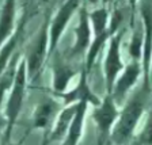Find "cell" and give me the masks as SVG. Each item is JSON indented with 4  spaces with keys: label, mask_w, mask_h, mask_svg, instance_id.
<instances>
[{
    "label": "cell",
    "mask_w": 152,
    "mask_h": 145,
    "mask_svg": "<svg viewBox=\"0 0 152 145\" xmlns=\"http://www.w3.org/2000/svg\"><path fill=\"white\" fill-rule=\"evenodd\" d=\"M152 96V90L149 85L141 84L137 87L130 96L124 102L120 109V115L114 125V129L110 136V144L113 145H129L142 115L148 109L149 101Z\"/></svg>",
    "instance_id": "obj_1"
},
{
    "label": "cell",
    "mask_w": 152,
    "mask_h": 145,
    "mask_svg": "<svg viewBox=\"0 0 152 145\" xmlns=\"http://www.w3.org/2000/svg\"><path fill=\"white\" fill-rule=\"evenodd\" d=\"M49 20H50V12H46L44 22L41 23L37 31V35L27 46L23 60L26 63V71H27V82L28 84H35L41 77V72L49 54Z\"/></svg>",
    "instance_id": "obj_2"
},
{
    "label": "cell",
    "mask_w": 152,
    "mask_h": 145,
    "mask_svg": "<svg viewBox=\"0 0 152 145\" xmlns=\"http://www.w3.org/2000/svg\"><path fill=\"white\" fill-rule=\"evenodd\" d=\"M27 71H26V63L22 58L18 68L15 82L12 84V88L10 90L8 95L6 98L4 103V115L7 119V128L4 134L1 136V141L8 142L12 141V132L16 122L19 119V115L22 113L23 103H25L26 90H27Z\"/></svg>",
    "instance_id": "obj_3"
},
{
    "label": "cell",
    "mask_w": 152,
    "mask_h": 145,
    "mask_svg": "<svg viewBox=\"0 0 152 145\" xmlns=\"http://www.w3.org/2000/svg\"><path fill=\"white\" fill-rule=\"evenodd\" d=\"M120 115V109L110 94H104L101 103L92 110V121L96 128V145H109L114 125Z\"/></svg>",
    "instance_id": "obj_4"
},
{
    "label": "cell",
    "mask_w": 152,
    "mask_h": 145,
    "mask_svg": "<svg viewBox=\"0 0 152 145\" xmlns=\"http://www.w3.org/2000/svg\"><path fill=\"white\" fill-rule=\"evenodd\" d=\"M125 30L121 28L118 33L113 35L106 44V52L103 57V80L106 87V94H111L113 85L117 80L118 75L125 68V64L121 56V44Z\"/></svg>",
    "instance_id": "obj_5"
},
{
    "label": "cell",
    "mask_w": 152,
    "mask_h": 145,
    "mask_svg": "<svg viewBox=\"0 0 152 145\" xmlns=\"http://www.w3.org/2000/svg\"><path fill=\"white\" fill-rule=\"evenodd\" d=\"M82 3L79 1H64L56 9V14L50 15L49 20V54L48 58L50 60L53 54L57 52L58 42L61 41L65 28L68 27L71 19L79 11Z\"/></svg>",
    "instance_id": "obj_6"
},
{
    "label": "cell",
    "mask_w": 152,
    "mask_h": 145,
    "mask_svg": "<svg viewBox=\"0 0 152 145\" xmlns=\"http://www.w3.org/2000/svg\"><path fill=\"white\" fill-rule=\"evenodd\" d=\"M139 12L142 27V53H141V68H142V84L149 85V69L152 61V3L141 1L139 4ZM151 87V85H149Z\"/></svg>",
    "instance_id": "obj_7"
},
{
    "label": "cell",
    "mask_w": 152,
    "mask_h": 145,
    "mask_svg": "<svg viewBox=\"0 0 152 145\" xmlns=\"http://www.w3.org/2000/svg\"><path fill=\"white\" fill-rule=\"evenodd\" d=\"M140 77L142 79V68L141 63L137 61H129L128 64H125V68L122 69V72L118 75L117 80L113 85L111 90V96L114 98L117 104H124V102L128 99L129 92L132 91L136 84L139 83Z\"/></svg>",
    "instance_id": "obj_8"
},
{
    "label": "cell",
    "mask_w": 152,
    "mask_h": 145,
    "mask_svg": "<svg viewBox=\"0 0 152 145\" xmlns=\"http://www.w3.org/2000/svg\"><path fill=\"white\" fill-rule=\"evenodd\" d=\"M56 98L61 99L64 106H71V104H77V103H87L88 106H98L101 103V99L91 91L88 84V73L86 72V69L82 66V71L79 73V79L77 83L73 85L72 88H69L65 94L58 95Z\"/></svg>",
    "instance_id": "obj_9"
},
{
    "label": "cell",
    "mask_w": 152,
    "mask_h": 145,
    "mask_svg": "<svg viewBox=\"0 0 152 145\" xmlns=\"http://www.w3.org/2000/svg\"><path fill=\"white\" fill-rule=\"evenodd\" d=\"M92 42V30L90 23L88 9L86 8V4L82 3L77 11V25L75 27V41L69 49V57L83 56L87 54L90 45Z\"/></svg>",
    "instance_id": "obj_10"
},
{
    "label": "cell",
    "mask_w": 152,
    "mask_h": 145,
    "mask_svg": "<svg viewBox=\"0 0 152 145\" xmlns=\"http://www.w3.org/2000/svg\"><path fill=\"white\" fill-rule=\"evenodd\" d=\"M50 60H53L52 63V92L54 96H58L69 90L71 82L77 72L66 61V58L58 54V52L53 54Z\"/></svg>",
    "instance_id": "obj_11"
},
{
    "label": "cell",
    "mask_w": 152,
    "mask_h": 145,
    "mask_svg": "<svg viewBox=\"0 0 152 145\" xmlns=\"http://www.w3.org/2000/svg\"><path fill=\"white\" fill-rule=\"evenodd\" d=\"M77 104H71V106H64L63 109H60V111L57 113L56 118H54L53 123H52L50 129L45 132L49 142L53 141H60L65 137V134L68 133L71 125L73 122V118L76 115L77 111Z\"/></svg>",
    "instance_id": "obj_12"
},
{
    "label": "cell",
    "mask_w": 152,
    "mask_h": 145,
    "mask_svg": "<svg viewBox=\"0 0 152 145\" xmlns=\"http://www.w3.org/2000/svg\"><path fill=\"white\" fill-rule=\"evenodd\" d=\"M57 103L52 98L42 99L38 102L31 115V128L30 130H48L50 129L52 123L57 115Z\"/></svg>",
    "instance_id": "obj_13"
},
{
    "label": "cell",
    "mask_w": 152,
    "mask_h": 145,
    "mask_svg": "<svg viewBox=\"0 0 152 145\" xmlns=\"http://www.w3.org/2000/svg\"><path fill=\"white\" fill-rule=\"evenodd\" d=\"M16 12V3L12 0L0 6V49L12 38L18 28Z\"/></svg>",
    "instance_id": "obj_14"
},
{
    "label": "cell",
    "mask_w": 152,
    "mask_h": 145,
    "mask_svg": "<svg viewBox=\"0 0 152 145\" xmlns=\"http://www.w3.org/2000/svg\"><path fill=\"white\" fill-rule=\"evenodd\" d=\"M27 14H28V11L25 9L23 15L20 16V19L18 20V28H16L15 34H14L12 38L0 49V77H1L3 72L6 71L7 65L10 64V61H11V58L14 57V54L18 52L19 41H20V37H22L23 31H25V27H26V23H27Z\"/></svg>",
    "instance_id": "obj_15"
},
{
    "label": "cell",
    "mask_w": 152,
    "mask_h": 145,
    "mask_svg": "<svg viewBox=\"0 0 152 145\" xmlns=\"http://www.w3.org/2000/svg\"><path fill=\"white\" fill-rule=\"evenodd\" d=\"M88 110V104L87 103H79L77 111L73 118V122L71 125L68 133L61 140V145H79L82 141L83 133H84V123H86V115Z\"/></svg>",
    "instance_id": "obj_16"
},
{
    "label": "cell",
    "mask_w": 152,
    "mask_h": 145,
    "mask_svg": "<svg viewBox=\"0 0 152 145\" xmlns=\"http://www.w3.org/2000/svg\"><path fill=\"white\" fill-rule=\"evenodd\" d=\"M22 58H23L22 53H20V52H16V53L14 54V57L11 58L10 64L7 65V68L3 72L1 77H0V103L1 104L6 101L10 90L12 88V84H14V82H15L19 64H20Z\"/></svg>",
    "instance_id": "obj_17"
},
{
    "label": "cell",
    "mask_w": 152,
    "mask_h": 145,
    "mask_svg": "<svg viewBox=\"0 0 152 145\" xmlns=\"http://www.w3.org/2000/svg\"><path fill=\"white\" fill-rule=\"evenodd\" d=\"M129 145H152V107L147 114L145 122L142 125L141 130L134 134Z\"/></svg>",
    "instance_id": "obj_18"
},
{
    "label": "cell",
    "mask_w": 152,
    "mask_h": 145,
    "mask_svg": "<svg viewBox=\"0 0 152 145\" xmlns=\"http://www.w3.org/2000/svg\"><path fill=\"white\" fill-rule=\"evenodd\" d=\"M6 128H7V119H6V115H4L3 104L0 103V134H1V136H3L4 132H6Z\"/></svg>",
    "instance_id": "obj_19"
},
{
    "label": "cell",
    "mask_w": 152,
    "mask_h": 145,
    "mask_svg": "<svg viewBox=\"0 0 152 145\" xmlns=\"http://www.w3.org/2000/svg\"><path fill=\"white\" fill-rule=\"evenodd\" d=\"M26 137H27V133H26V134H25V136H23L20 140H18V141H16V142H14V141L3 142V141H1V142H0V145H22V144H23V141H25V140H26Z\"/></svg>",
    "instance_id": "obj_20"
},
{
    "label": "cell",
    "mask_w": 152,
    "mask_h": 145,
    "mask_svg": "<svg viewBox=\"0 0 152 145\" xmlns=\"http://www.w3.org/2000/svg\"><path fill=\"white\" fill-rule=\"evenodd\" d=\"M50 142H49V140H48V137H46V134L44 133V138H42V142H41V145H49Z\"/></svg>",
    "instance_id": "obj_21"
},
{
    "label": "cell",
    "mask_w": 152,
    "mask_h": 145,
    "mask_svg": "<svg viewBox=\"0 0 152 145\" xmlns=\"http://www.w3.org/2000/svg\"><path fill=\"white\" fill-rule=\"evenodd\" d=\"M149 85H151V90H152V61H151V69H149Z\"/></svg>",
    "instance_id": "obj_22"
}]
</instances>
